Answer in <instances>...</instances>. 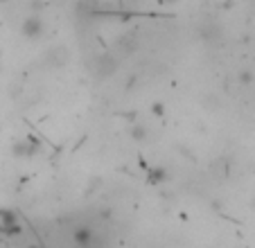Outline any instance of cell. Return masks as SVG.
<instances>
[{
	"label": "cell",
	"instance_id": "6da1fadb",
	"mask_svg": "<svg viewBox=\"0 0 255 248\" xmlns=\"http://www.w3.org/2000/svg\"><path fill=\"white\" fill-rule=\"evenodd\" d=\"M88 68H91V72L97 77V79H109V77L116 75L118 61L113 54L102 52V54H95V57H93V61L88 63Z\"/></svg>",
	"mask_w": 255,
	"mask_h": 248
},
{
	"label": "cell",
	"instance_id": "7a4b0ae2",
	"mask_svg": "<svg viewBox=\"0 0 255 248\" xmlns=\"http://www.w3.org/2000/svg\"><path fill=\"white\" fill-rule=\"evenodd\" d=\"M68 63H70V50H68L66 45L57 43L43 52V66L48 68V70H61Z\"/></svg>",
	"mask_w": 255,
	"mask_h": 248
},
{
	"label": "cell",
	"instance_id": "3957f363",
	"mask_svg": "<svg viewBox=\"0 0 255 248\" xmlns=\"http://www.w3.org/2000/svg\"><path fill=\"white\" fill-rule=\"evenodd\" d=\"M20 34H23L27 41H41V38L48 34V25H45V20L41 18L39 14H32V16H27V18H23V23H20Z\"/></svg>",
	"mask_w": 255,
	"mask_h": 248
},
{
	"label": "cell",
	"instance_id": "277c9868",
	"mask_svg": "<svg viewBox=\"0 0 255 248\" xmlns=\"http://www.w3.org/2000/svg\"><path fill=\"white\" fill-rule=\"evenodd\" d=\"M39 151H41V142L34 138H25V140H20V142L14 144L16 158H34V156H39Z\"/></svg>",
	"mask_w": 255,
	"mask_h": 248
},
{
	"label": "cell",
	"instance_id": "5b68a950",
	"mask_svg": "<svg viewBox=\"0 0 255 248\" xmlns=\"http://www.w3.org/2000/svg\"><path fill=\"white\" fill-rule=\"evenodd\" d=\"M147 0H125V5H131V7H140V5H144Z\"/></svg>",
	"mask_w": 255,
	"mask_h": 248
},
{
	"label": "cell",
	"instance_id": "8992f818",
	"mask_svg": "<svg viewBox=\"0 0 255 248\" xmlns=\"http://www.w3.org/2000/svg\"><path fill=\"white\" fill-rule=\"evenodd\" d=\"M0 70H2V63H0Z\"/></svg>",
	"mask_w": 255,
	"mask_h": 248
}]
</instances>
